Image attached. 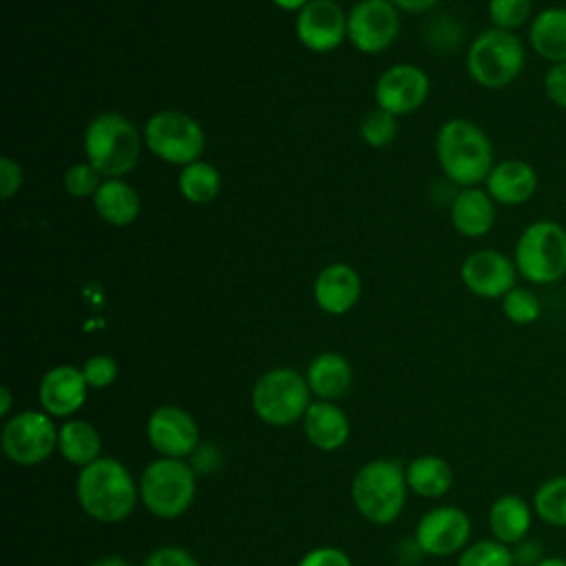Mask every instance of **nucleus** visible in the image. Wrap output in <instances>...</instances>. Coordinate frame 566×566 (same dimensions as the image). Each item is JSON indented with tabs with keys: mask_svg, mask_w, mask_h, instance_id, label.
Instances as JSON below:
<instances>
[{
	"mask_svg": "<svg viewBox=\"0 0 566 566\" xmlns=\"http://www.w3.org/2000/svg\"><path fill=\"white\" fill-rule=\"evenodd\" d=\"M75 493L88 517L115 524L133 513L139 497V484H135L130 471L117 458L102 455L80 471Z\"/></svg>",
	"mask_w": 566,
	"mask_h": 566,
	"instance_id": "nucleus-1",
	"label": "nucleus"
},
{
	"mask_svg": "<svg viewBox=\"0 0 566 566\" xmlns=\"http://www.w3.org/2000/svg\"><path fill=\"white\" fill-rule=\"evenodd\" d=\"M436 155L447 179L462 188L486 181L495 166L489 135L478 124L462 117L442 124L436 137Z\"/></svg>",
	"mask_w": 566,
	"mask_h": 566,
	"instance_id": "nucleus-2",
	"label": "nucleus"
},
{
	"mask_svg": "<svg viewBox=\"0 0 566 566\" xmlns=\"http://www.w3.org/2000/svg\"><path fill=\"white\" fill-rule=\"evenodd\" d=\"M139 150L142 137L135 124L119 113H102L86 126V161L106 179H119L130 172L139 159Z\"/></svg>",
	"mask_w": 566,
	"mask_h": 566,
	"instance_id": "nucleus-3",
	"label": "nucleus"
},
{
	"mask_svg": "<svg viewBox=\"0 0 566 566\" xmlns=\"http://www.w3.org/2000/svg\"><path fill=\"white\" fill-rule=\"evenodd\" d=\"M526 64L524 42L515 31L489 27L480 31L467 51V71L484 88H504L513 84Z\"/></svg>",
	"mask_w": 566,
	"mask_h": 566,
	"instance_id": "nucleus-4",
	"label": "nucleus"
},
{
	"mask_svg": "<svg viewBox=\"0 0 566 566\" xmlns=\"http://www.w3.org/2000/svg\"><path fill=\"white\" fill-rule=\"evenodd\" d=\"M407 489L405 467L398 460L378 458L356 473L352 500L358 513L371 524H389L402 513Z\"/></svg>",
	"mask_w": 566,
	"mask_h": 566,
	"instance_id": "nucleus-5",
	"label": "nucleus"
},
{
	"mask_svg": "<svg viewBox=\"0 0 566 566\" xmlns=\"http://www.w3.org/2000/svg\"><path fill=\"white\" fill-rule=\"evenodd\" d=\"M517 274L533 285H553L566 276V228L553 219L528 223L515 243Z\"/></svg>",
	"mask_w": 566,
	"mask_h": 566,
	"instance_id": "nucleus-6",
	"label": "nucleus"
},
{
	"mask_svg": "<svg viewBox=\"0 0 566 566\" xmlns=\"http://www.w3.org/2000/svg\"><path fill=\"white\" fill-rule=\"evenodd\" d=\"M195 469L181 458L153 460L139 480L142 504L161 520H172L186 513L195 500Z\"/></svg>",
	"mask_w": 566,
	"mask_h": 566,
	"instance_id": "nucleus-7",
	"label": "nucleus"
},
{
	"mask_svg": "<svg viewBox=\"0 0 566 566\" xmlns=\"http://www.w3.org/2000/svg\"><path fill=\"white\" fill-rule=\"evenodd\" d=\"M310 405L307 378L292 367H274L265 371L252 389V407L256 416L272 427L303 420Z\"/></svg>",
	"mask_w": 566,
	"mask_h": 566,
	"instance_id": "nucleus-8",
	"label": "nucleus"
},
{
	"mask_svg": "<svg viewBox=\"0 0 566 566\" xmlns=\"http://www.w3.org/2000/svg\"><path fill=\"white\" fill-rule=\"evenodd\" d=\"M144 142L159 159L188 166L203 153L206 135L190 115L181 111H159L146 122Z\"/></svg>",
	"mask_w": 566,
	"mask_h": 566,
	"instance_id": "nucleus-9",
	"label": "nucleus"
},
{
	"mask_svg": "<svg viewBox=\"0 0 566 566\" xmlns=\"http://www.w3.org/2000/svg\"><path fill=\"white\" fill-rule=\"evenodd\" d=\"M2 449L22 467L44 462L57 449V429L49 413L20 411L2 427Z\"/></svg>",
	"mask_w": 566,
	"mask_h": 566,
	"instance_id": "nucleus-10",
	"label": "nucleus"
},
{
	"mask_svg": "<svg viewBox=\"0 0 566 566\" xmlns=\"http://www.w3.org/2000/svg\"><path fill=\"white\" fill-rule=\"evenodd\" d=\"M398 31L400 15L391 0H360L347 15V38L363 53L385 51Z\"/></svg>",
	"mask_w": 566,
	"mask_h": 566,
	"instance_id": "nucleus-11",
	"label": "nucleus"
},
{
	"mask_svg": "<svg viewBox=\"0 0 566 566\" xmlns=\"http://www.w3.org/2000/svg\"><path fill=\"white\" fill-rule=\"evenodd\" d=\"M471 537V520L458 506H438L424 513L416 526V546L433 557L462 553Z\"/></svg>",
	"mask_w": 566,
	"mask_h": 566,
	"instance_id": "nucleus-12",
	"label": "nucleus"
},
{
	"mask_svg": "<svg viewBox=\"0 0 566 566\" xmlns=\"http://www.w3.org/2000/svg\"><path fill=\"white\" fill-rule=\"evenodd\" d=\"M517 268L511 256L500 250H475L460 265L464 287L480 298H504L517 279Z\"/></svg>",
	"mask_w": 566,
	"mask_h": 566,
	"instance_id": "nucleus-13",
	"label": "nucleus"
},
{
	"mask_svg": "<svg viewBox=\"0 0 566 566\" xmlns=\"http://www.w3.org/2000/svg\"><path fill=\"white\" fill-rule=\"evenodd\" d=\"M148 440L161 458H186L199 447V429L195 418L175 405L157 407L146 424Z\"/></svg>",
	"mask_w": 566,
	"mask_h": 566,
	"instance_id": "nucleus-14",
	"label": "nucleus"
},
{
	"mask_svg": "<svg viewBox=\"0 0 566 566\" xmlns=\"http://www.w3.org/2000/svg\"><path fill=\"white\" fill-rule=\"evenodd\" d=\"M378 108L391 115H407L420 108L429 95V77L416 64H394L376 82Z\"/></svg>",
	"mask_w": 566,
	"mask_h": 566,
	"instance_id": "nucleus-15",
	"label": "nucleus"
},
{
	"mask_svg": "<svg viewBox=\"0 0 566 566\" xmlns=\"http://www.w3.org/2000/svg\"><path fill=\"white\" fill-rule=\"evenodd\" d=\"M296 35L310 51H334L347 35V15L336 0H310L296 15Z\"/></svg>",
	"mask_w": 566,
	"mask_h": 566,
	"instance_id": "nucleus-16",
	"label": "nucleus"
},
{
	"mask_svg": "<svg viewBox=\"0 0 566 566\" xmlns=\"http://www.w3.org/2000/svg\"><path fill=\"white\" fill-rule=\"evenodd\" d=\"M86 391L88 385L82 369L73 365H57L42 376L38 398L44 413L55 418H69L80 411L86 400Z\"/></svg>",
	"mask_w": 566,
	"mask_h": 566,
	"instance_id": "nucleus-17",
	"label": "nucleus"
},
{
	"mask_svg": "<svg viewBox=\"0 0 566 566\" xmlns=\"http://www.w3.org/2000/svg\"><path fill=\"white\" fill-rule=\"evenodd\" d=\"M486 192L500 206H522L539 188L537 170L524 159L497 161L486 177Z\"/></svg>",
	"mask_w": 566,
	"mask_h": 566,
	"instance_id": "nucleus-18",
	"label": "nucleus"
},
{
	"mask_svg": "<svg viewBox=\"0 0 566 566\" xmlns=\"http://www.w3.org/2000/svg\"><path fill=\"white\" fill-rule=\"evenodd\" d=\"M360 296V279L354 268L345 263H332L314 281V298L327 314L349 312Z\"/></svg>",
	"mask_w": 566,
	"mask_h": 566,
	"instance_id": "nucleus-19",
	"label": "nucleus"
},
{
	"mask_svg": "<svg viewBox=\"0 0 566 566\" xmlns=\"http://www.w3.org/2000/svg\"><path fill=\"white\" fill-rule=\"evenodd\" d=\"M451 223L462 237H484L495 226V201L478 186L460 188L451 201Z\"/></svg>",
	"mask_w": 566,
	"mask_h": 566,
	"instance_id": "nucleus-20",
	"label": "nucleus"
},
{
	"mask_svg": "<svg viewBox=\"0 0 566 566\" xmlns=\"http://www.w3.org/2000/svg\"><path fill=\"white\" fill-rule=\"evenodd\" d=\"M533 504H528L522 495L504 493L489 509V528L493 539L515 546L526 539L533 524Z\"/></svg>",
	"mask_w": 566,
	"mask_h": 566,
	"instance_id": "nucleus-21",
	"label": "nucleus"
},
{
	"mask_svg": "<svg viewBox=\"0 0 566 566\" xmlns=\"http://www.w3.org/2000/svg\"><path fill=\"white\" fill-rule=\"evenodd\" d=\"M303 431L316 449L334 451L347 442L349 420L332 400H316L303 416Z\"/></svg>",
	"mask_w": 566,
	"mask_h": 566,
	"instance_id": "nucleus-22",
	"label": "nucleus"
},
{
	"mask_svg": "<svg viewBox=\"0 0 566 566\" xmlns=\"http://www.w3.org/2000/svg\"><path fill=\"white\" fill-rule=\"evenodd\" d=\"M528 44L546 62H566V7H544L528 24Z\"/></svg>",
	"mask_w": 566,
	"mask_h": 566,
	"instance_id": "nucleus-23",
	"label": "nucleus"
},
{
	"mask_svg": "<svg viewBox=\"0 0 566 566\" xmlns=\"http://www.w3.org/2000/svg\"><path fill=\"white\" fill-rule=\"evenodd\" d=\"M305 378L310 391L316 394L318 400H336L349 391L354 374L349 363L340 354L325 352L310 363Z\"/></svg>",
	"mask_w": 566,
	"mask_h": 566,
	"instance_id": "nucleus-24",
	"label": "nucleus"
},
{
	"mask_svg": "<svg viewBox=\"0 0 566 566\" xmlns=\"http://www.w3.org/2000/svg\"><path fill=\"white\" fill-rule=\"evenodd\" d=\"M93 203L111 226H130L139 214V195L122 179H104L93 195Z\"/></svg>",
	"mask_w": 566,
	"mask_h": 566,
	"instance_id": "nucleus-25",
	"label": "nucleus"
},
{
	"mask_svg": "<svg viewBox=\"0 0 566 566\" xmlns=\"http://www.w3.org/2000/svg\"><path fill=\"white\" fill-rule=\"evenodd\" d=\"M57 449L62 458L80 469L102 458V440L97 429L86 420H66L57 429Z\"/></svg>",
	"mask_w": 566,
	"mask_h": 566,
	"instance_id": "nucleus-26",
	"label": "nucleus"
},
{
	"mask_svg": "<svg viewBox=\"0 0 566 566\" xmlns=\"http://www.w3.org/2000/svg\"><path fill=\"white\" fill-rule=\"evenodd\" d=\"M407 486L420 497H442L453 484V471L440 455H418L405 469Z\"/></svg>",
	"mask_w": 566,
	"mask_h": 566,
	"instance_id": "nucleus-27",
	"label": "nucleus"
},
{
	"mask_svg": "<svg viewBox=\"0 0 566 566\" xmlns=\"http://www.w3.org/2000/svg\"><path fill=\"white\" fill-rule=\"evenodd\" d=\"M221 188V177L214 166L206 161H192L179 172V190L190 203H210Z\"/></svg>",
	"mask_w": 566,
	"mask_h": 566,
	"instance_id": "nucleus-28",
	"label": "nucleus"
},
{
	"mask_svg": "<svg viewBox=\"0 0 566 566\" xmlns=\"http://www.w3.org/2000/svg\"><path fill=\"white\" fill-rule=\"evenodd\" d=\"M533 511L544 524L566 528V475H553L535 489Z\"/></svg>",
	"mask_w": 566,
	"mask_h": 566,
	"instance_id": "nucleus-29",
	"label": "nucleus"
},
{
	"mask_svg": "<svg viewBox=\"0 0 566 566\" xmlns=\"http://www.w3.org/2000/svg\"><path fill=\"white\" fill-rule=\"evenodd\" d=\"M458 566H515V557L511 546L497 539H480L460 553Z\"/></svg>",
	"mask_w": 566,
	"mask_h": 566,
	"instance_id": "nucleus-30",
	"label": "nucleus"
},
{
	"mask_svg": "<svg viewBox=\"0 0 566 566\" xmlns=\"http://www.w3.org/2000/svg\"><path fill=\"white\" fill-rule=\"evenodd\" d=\"M502 312L513 325H533L542 314V303L531 287L515 285L502 298Z\"/></svg>",
	"mask_w": 566,
	"mask_h": 566,
	"instance_id": "nucleus-31",
	"label": "nucleus"
},
{
	"mask_svg": "<svg viewBox=\"0 0 566 566\" xmlns=\"http://www.w3.org/2000/svg\"><path fill=\"white\" fill-rule=\"evenodd\" d=\"M486 11L493 27L504 31H517L528 20H533V0H489Z\"/></svg>",
	"mask_w": 566,
	"mask_h": 566,
	"instance_id": "nucleus-32",
	"label": "nucleus"
},
{
	"mask_svg": "<svg viewBox=\"0 0 566 566\" xmlns=\"http://www.w3.org/2000/svg\"><path fill=\"white\" fill-rule=\"evenodd\" d=\"M398 133V124H396V115L376 108L365 113V117L360 119V137L367 146L371 148H382L389 142H394Z\"/></svg>",
	"mask_w": 566,
	"mask_h": 566,
	"instance_id": "nucleus-33",
	"label": "nucleus"
},
{
	"mask_svg": "<svg viewBox=\"0 0 566 566\" xmlns=\"http://www.w3.org/2000/svg\"><path fill=\"white\" fill-rule=\"evenodd\" d=\"M102 175L88 164H73L66 172H64V188L66 192H71L73 197H93L97 192V188L102 186Z\"/></svg>",
	"mask_w": 566,
	"mask_h": 566,
	"instance_id": "nucleus-34",
	"label": "nucleus"
},
{
	"mask_svg": "<svg viewBox=\"0 0 566 566\" xmlns=\"http://www.w3.org/2000/svg\"><path fill=\"white\" fill-rule=\"evenodd\" d=\"M82 374H84L88 387L104 389L117 378V363H115V358H111L106 354H97L84 363Z\"/></svg>",
	"mask_w": 566,
	"mask_h": 566,
	"instance_id": "nucleus-35",
	"label": "nucleus"
},
{
	"mask_svg": "<svg viewBox=\"0 0 566 566\" xmlns=\"http://www.w3.org/2000/svg\"><path fill=\"white\" fill-rule=\"evenodd\" d=\"M542 86H544L548 102L555 104L557 108L566 111V62L551 64L544 75Z\"/></svg>",
	"mask_w": 566,
	"mask_h": 566,
	"instance_id": "nucleus-36",
	"label": "nucleus"
},
{
	"mask_svg": "<svg viewBox=\"0 0 566 566\" xmlns=\"http://www.w3.org/2000/svg\"><path fill=\"white\" fill-rule=\"evenodd\" d=\"M142 566H199L197 559L181 546L155 548Z\"/></svg>",
	"mask_w": 566,
	"mask_h": 566,
	"instance_id": "nucleus-37",
	"label": "nucleus"
},
{
	"mask_svg": "<svg viewBox=\"0 0 566 566\" xmlns=\"http://www.w3.org/2000/svg\"><path fill=\"white\" fill-rule=\"evenodd\" d=\"M296 566H352V559L340 548L321 546L305 553Z\"/></svg>",
	"mask_w": 566,
	"mask_h": 566,
	"instance_id": "nucleus-38",
	"label": "nucleus"
},
{
	"mask_svg": "<svg viewBox=\"0 0 566 566\" xmlns=\"http://www.w3.org/2000/svg\"><path fill=\"white\" fill-rule=\"evenodd\" d=\"M22 186V168L11 157L0 159V197L11 199Z\"/></svg>",
	"mask_w": 566,
	"mask_h": 566,
	"instance_id": "nucleus-39",
	"label": "nucleus"
},
{
	"mask_svg": "<svg viewBox=\"0 0 566 566\" xmlns=\"http://www.w3.org/2000/svg\"><path fill=\"white\" fill-rule=\"evenodd\" d=\"M513 557H515V566H535L542 559V546L537 542L524 539L515 544Z\"/></svg>",
	"mask_w": 566,
	"mask_h": 566,
	"instance_id": "nucleus-40",
	"label": "nucleus"
},
{
	"mask_svg": "<svg viewBox=\"0 0 566 566\" xmlns=\"http://www.w3.org/2000/svg\"><path fill=\"white\" fill-rule=\"evenodd\" d=\"M398 9H402V11H409V13H422V11H427V9H431V7H436L438 4V0H391Z\"/></svg>",
	"mask_w": 566,
	"mask_h": 566,
	"instance_id": "nucleus-41",
	"label": "nucleus"
},
{
	"mask_svg": "<svg viewBox=\"0 0 566 566\" xmlns=\"http://www.w3.org/2000/svg\"><path fill=\"white\" fill-rule=\"evenodd\" d=\"M88 566H133L128 559L124 557H117V555H111V557H102V559H95L93 564Z\"/></svg>",
	"mask_w": 566,
	"mask_h": 566,
	"instance_id": "nucleus-42",
	"label": "nucleus"
},
{
	"mask_svg": "<svg viewBox=\"0 0 566 566\" xmlns=\"http://www.w3.org/2000/svg\"><path fill=\"white\" fill-rule=\"evenodd\" d=\"M0 396H2V402H0V416H7L9 409H11V391L9 387H0Z\"/></svg>",
	"mask_w": 566,
	"mask_h": 566,
	"instance_id": "nucleus-43",
	"label": "nucleus"
},
{
	"mask_svg": "<svg viewBox=\"0 0 566 566\" xmlns=\"http://www.w3.org/2000/svg\"><path fill=\"white\" fill-rule=\"evenodd\" d=\"M276 7H281V9H303L310 0H272Z\"/></svg>",
	"mask_w": 566,
	"mask_h": 566,
	"instance_id": "nucleus-44",
	"label": "nucleus"
},
{
	"mask_svg": "<svg viewBox=\"0 0 566 566\" xmlns=\"http://www.w3.org/2000/svg\"><path fill=\"white\" fill-rule=\"evenodd\" d=\"M535 566H566V557H559V555H548V557H542Z\"/></svg>",
	"mask_w": 566,
	"mask_h": 566,
	"instance_id": "nucleus-45",
	"label": "nucleus"
}]
</instances>
